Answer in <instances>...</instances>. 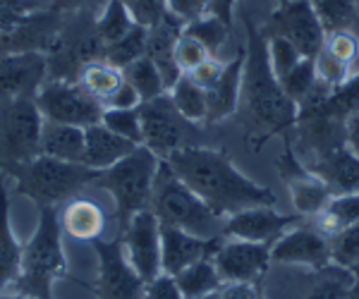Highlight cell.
Instances as JSON below:
<instances>
[{"mask_svg":"<svg viewBox=\"0 0 359 299\" xmlns=\"http://www.w3.org/2000/svg\"><path fill=\"white\" fill-rule=\"evenodd\" d=\"M184 25L172 17L165 10V15L161 17L156 25L149 27V39H147V55L156 62V67L163 74V82L168 86V91L172 89V84L182 77L184 72H180L177 62H175V43L182 36Z\"/></svg>","mask_w":359,"mask_h":299,"instance_id":"20","label":"cell"},{"mask_svg":"<svg viewBox=\"0 0 359 299\" xmlns=\"http://www.w3.org/2000/svg\"><path fill=\"white\" fill-rule=\"evenodd\" d=\"M120 237L125 242L130 263L147 283H151L156 275L163 273V266H161V221L151 209L139 211Z\"/></svg>","mask_w":359,"mask_h":299,"instance_id":"16","label":"cell"},{"mask_svg":"<svg viewBox=\"0 0 359 299\" xmlns=\"http://www.w3.org/2000/svg\"><path fill=\"white\" fill-rule=\"evenodd\" d=\"M67 275V258L62 249L60 209L41 206L39 223L22 251V271L13 283L17 295L34 299H53L55 280Z\"/></svg>","mask_w":359,"mask_h":299,"instance_id":"3","label":"cell"},{"mask_svg":"<svg viewBox=\"0 0 359 299\" xmlns=\"http://www.w3.org/2000/svg\"><path fill=\"white\" fill-rule=\"evenodd\" d=\"M147 299H184L175 275L161 273L151 283H147Z\"/></svg>","mask_w":359,"mask_h":299,"instance_id":"45","label":"cell"},{"mask_svg":"<svg viewBox=\"0 0 359 299\" xmlns=\"http://www.w3.org/2000/svg\"><path fill=\"white\" fill-rule=\"evenodd\" d=\"M101 123L106 125L108 130H113L115 134L125 137V139H130L135 144H144L139 108H106Z\"/></svg>","mask_w":359,"mask_h":299,"instance_id":"37","label":"cell"},{"mask_svg":"<svg viewBox=\"0 0 359 299\" xmlns=\"http://www.w3.org/2000/svg\"><path fill=\"white\" fill-rule=\"evenodd\" d=\"M84 148H86L84 127L53 123V120H46L43 123L41 156L67 160V163H84Z\"/></svg>","mask_w":359,"mask_h":299,"instance_id":"26","label":"cell"},{"mask_svg":"<svg viewBox=\"0 0 359 299\" xmlns=\"http://www.w3.org/2000/svg\"><path fill=\"white\" fill-rule=\"evenodd\" d=\"M36 103L46 120L84 130L101 123L103 111H106V106L94 94H89L82 84L65 82V79H48L39 91Z\"/></svg>","mask_w":359,"mask_h":299,"instance_id":"11","label":"cell"},{"mask_svg":"<svg viewBox=\"0 0 359 299\" xmlns=\"http://www.w3.org/2000/svg\"><path fill=\"white\" fill-rule=\"evenodd\" d=\"M208 57H211V53L206 50V46L182 32V36H180L175 43V62H177L180 72H192L194 67H199Z\"/></svg>","mask_w":359,"mask_h":299,"instance_id":"42","label":"cell"},{"mask_svg":"<svg viewBox=\"0 0 359 299\" xmlns=\"http://www.w3.org/2000/svg\"><path fill=\"white\" fill-rule=\"evenodd\" d=\"M345 139H347V146L359 156V108L355 113L347 115L345 120Z\"/></svg>","mask_w":359,"mask_h":299,"instance_id":"51","label":"cell"},{"mask_svg":"<svg viewBox=\"0 0 359 299\" xmlns=\"http://www.w3.org/2000/svg\"><path fill=\"white\" fill-rule=\"evenodd\" d=\"M142 106V96L130 82H125L118 86V91L106 101V108H139Z\"/></svg>","mask_w":359,"mask_h":299,"instance_id":"47","label":"cell"},{"mask_svg":"<svg viewBox=\"0 0 359 299\" xmlns=\"http://www.w3.org/2000/svg\"><path fill=\"white\" fill-rule=\"evenodd\" d=\"M168 94H170V99H172V103H175L177 111L182 113L187 120H192V123H196V125L206 123L208 96H206V91L201 89L192 77H189V74H182V77L172 84V89L168 91Z\"/></svg>","mask_w":359,"mask_h":299,"instance_id":"30","label":"cell"},{"mask_svg":"<svg viewBox=\"0 0 359 299\" xmlns=\"http://www.w3.org/2000/svg\"><path fill=\"white\" fill-rule=\"evenodd\" d=\"M247 43H245V70H242V89L240 106L242 125L249 137H259L257 148L264 146L271 137L283 134L290 137L297 127V103L287 99L283 91L280 79L271 70L269 50H266V36L254 22L245 20Z\"/></svg>","mask_w":359,"mask_h":299,"instance_id":"2","label":"cell"},{"mask_svg":"<svg viewBox=\"0 0 359 299\" xmlns=\"http://www.w3.org/2000/svg\"><path fill=\"white\" fill-rule=\"evenodd\" d=\"M161 158L149 146L139 144L130 156L118 160L106 170H98L96 185L106 189L115 204V221H118V237L125 232L130 221L139 211L151 209V194L156 172H158Z\"/></svg>","mask_w":359,"mask_h":299,"instance_id":"6","label":"cell"},{"mask_svg":"<svg viewBox=\"0 0 359 299\" xmlns=\"http://www.w3.org/2000/svg\"><path fill=\"white\" fill-rule=\"evenodd\" d=\"M323 50L355 72V65L359 60V34L355 29H335V32H328L326 41H323Z\"/></svg>","mask_w":359,"mask_h":299,"instance_id":"38","label":"cell"},{"mask_svg":"<svg viewBox=\"0 0 359 299\" xmlns=\"http://www.w3.org/2000/svg\"><path fill=\"white\" fill-rule=\"evenodd\" d=\"M43 123L36 99L0 101V168L41 156Z\"/></svg>","mask_w":359,"mask_h":299,"instance_id":"9","label":"cell"},{"mask_svg":"<svg viewBox=\"0 0 359 299\" xmlns=\"http://www.w3.org/2000/svg\"><path fill=\"white\" fill-rule=\"evenodd\" d=\"M223 283H257L271 266V244L225 237L213 254Z\"/></svg>","mask_w":359,"mask_h":299,"instance_id":"15","label":"cell"},{"mask_svg":"<svg viewBox=\"0 0 359 299\" xmlns=\"http://www.w3.org/2000/svg\"><path fill=\"white\" fill-rule=\"evenodd\" d=\"M357 25H359V22H357Z\"/></svg>","mask_w":359,"mask_h":299,"instance_id":"57","label":"cell"},{"mask_svg":"<svg viewBox=\"0 0 359 299\" xmlns=\"http://www.w3.org/2000/svg\"><path fill=\"white\" fill-rule=\"evenodd\" d=\"M180 290H182L184 299H201L206 295H213L223 287V278L218 273L213 258H201V261L192 263L189 268L180 271L175 275Z\"/></svg>","mask_w":359,"mask_h":299,"instance_id":"28","label":"cell"},{"mask_svg":"<svg viewBox=\"0 0 359 299\" xmlns=\"http://www.w3.org/2000/svg\"><path fill=\"white\" fill-rule=\"evenodd\" d=\"M77 82L106 106V101L111 99L115 91H118V86L125 82V72L106 60H96L84 67Z\"/></svg>","mask_w":359,"mask_h":299,"instance_id":"29","label":"cell"},{"mask_svg":"<svg viewBox=\"0 0 359 299\" xmlns=\"http://www.w3.org/2000/svg\"><path fill=\"white\" fill-rule=\"evenodd\" d=\"M139 115H142L144 146L151 148L161 160H165L180 148L204 146L199 125L177 111L168 91L151 101H144L139 106Z\"/></svg>","mask_w":359,"mask_h":299,"instance_id":"8","label":"cell"},{"mask_svg":"<svg viewBox=\"0 0 359 299\" xmlns=\"http://www.w3.org/2000/svg\"><path fill=\"white\" fill-rule=\"evenodd\" d=\"M225 237L206 239L196 237L192 232H184L180 228L161 225V266L163 273L177 275L180 271L189 268L201 258H213Z\"/></svg>","mask_w":359,"mask_h":299,"instance_id":"19","label":"cell"},{"mask_svg":"<svg viewBox=\"0 0 359 299\" xmlns=\"http://www.w3.org/2000/svg\"><path fill=\"white\" fill-rule=\"evenodd\" d=\"M278 5H285V3H290V0H276Z\"/></svg>","mask_w":359,"mask_h":299,"instance_id":"56","label":"cell"},{"mask_svg":"<svg viewBox=\"0 0 359 299\" xmlns=\"http://www.w3.org/2000/svg\"><path fill=\"white\" fill-rule=\"evenodd\" d=\"M165 10L187 27L206 15V0H165Z\"/></svg>","mask_w":359,"mask_h":299,"instance_id":"44","label":"cell"},{"mask_svg":"<svg viewBox=\"0 0 359 299\" xmlns=\"http://www.w3.org/2000/svg\"><path fill=\"white\" fill-rule=\"evenodd\" d=\"M165 160L180 180L223 218L257 206H276V194L237 170L225 151L187 146Z\"/></svg>","mask_w":359,"mask_h":299,"instance_id":"1","label":"cell"},{"mask_svg":"<svg viewBox=\"0 0 359 299\" xmlns=\"http://www.w3.org/2000/svg\"><path fill=\"white\" fill-rule=\"evenodd\" d=\"M347 299H359V283H355V287L350 290V297Z\"/></svg>","mask_w":359,"mask_h":299,"instance_id":"53","label":"cell"},{"mask_svg":"<svg viewBox=\"0 0 359 299\" xmlns=\"http://www.w3.org/2000/svg\"><path fill=\"white\" fill-rule=\"evenodd\" d=\"M62 27V13L34 10L15 20L0 22V55L10 53H48Z\"/></svg>","mask_w":359,"mask_h":299,"instance_id":"13","label":"cell"},{"mask_svg":"<svg viewBox=\"0 0 359 299\" xmlns=\"http://www.w3.org/2000/svg\"><path fill=\"white\" fill-rule=\"evenodd\" d=\"M201 299H221V292H213V295H206V297H201Z\"/></svg>","mask_w":359,"mask_h":299,"instance_id":"55","label":"cell"},{"mask_svg":"<svg viewBox=\"0 0 359 299\" xmlns=\"http://www.w3.org/2000/svg\"><path fill=\"white\" fill-rule=\"evenodd\" d=\"M60 225L62 232L82 242H94L101 239L106 230V216L101 206L91 199H69L60 209Z\"/></svg>","mask_w":359,"mask_h":299,"instance_id":"25","label":"cell"},{"mask_svg":"<svg viewBox=\"0 0 359 299\" xmlns=\"http://www.w3.org/2000/svg\"><path fill=\"white\" fill-rule=\"evenodd\" d=\"M331 254H333V263H338V266L343 268L355 266L359 261V223L345 228L343 232L331 237Z\"/></svg>","mask_w":359,"mask_h":299,"instance_id":"41","label":"cell"},{"mask_svg":"<svg viewBox=\"0 0 359 299\" xmlns=\"http://www.w3.org/2000/svg\"><path fill=\"white\" fill-rule=\"evenodd\" d=\"M106 43L96 27L94 10L62 13V27L55 43L46 53L48 57V79L77 82L89 62L103 60Z\"/></svg>","mask_w":359,"mask_h":299,"instance_id":"7","label":"cell"},{"mask_svg":"<svg viewBox=\"0 0 359 299\" xmlns=\"http://www.w3.org/2000/svg\"><path fill=\"white\" fill-rule=\"evenodd\" d=\"M304 221L306 218L294 214V211L292 214H280V211H276V206H257V209H247L230 216L225 221V237L273 244L280 235L302 225Z\"/></svg>","mask_w":359,"mask_h":299,"instance_id":"17","label":"cell"},{"mask_svg":"<svg viewBox=\"0 0 359 299\" xmlns=\"http://www.w3.org/2000/svg\"><path fill=\"white\" fill-rule=\"evenodd\" d=\"M151 211L161 221V225L180 228L184 232H192L196 237L206 239L225 237V221L228 218L218 216L204 199L196 197L172 172L168 160H161L158 172H156Z\"/></svg>","mask_w":359,"mask_h":299,"instance_id":"5","label":"cell"},{"mask_svg":"<svg viewBox=\"0 0 359 299\" xmlns=\"http://www.w3.org/2000/svg\"><path fill=\"white\" fill-rule=\"evenodd\" d=\"M147 39H149V27H144L137 22L120 41L106 46L103 60L111 62L115 67H120V70H125V67H130L135 60L147 55Z\"/></svg>","mask_w":359,"mask_h":299,"instance_id":"33","label":"cell"},{"mask_svg":"<svg viewBox=\"0 0 359 299\" xmlns=\"http://www.w3.org/2000/svg\"><path fill=\"white\" fill-rule=\"evenodd\" d=\"M123 72H125L127 82L139 91L142 103L151 101V99H156V96H161L168 91V86L163 82V74H161V70L156 67V62L149 55L139 57V60L132 62L130 67H125Z\"/></svg>","mask_w":359,"mask_h":299,"instance_id":"34","label":"cell"},{"mask_svg":"<svg viewBox=\"0 0 359 299\" xmlns=\"http://www.w3.org/2000/svg\"><path fill=\"white\" fill-rule=\"evenodd\" d=\"M0 299H34V297H25V295H5V292H0Z\"/></svg>","mask_w":359,"mask_h":299,"instance_id":"52","label":"cell"},{"mask_svg":"<svg viewBox=\"0 0 359 299\" xmlns=\"http://www.w3.org/2000/svg\"><path fill=\"white\" fill-rule=\"evenodd\" d=\"M355 283L357 280H355V275L350 273V268L331 263L328 268L318 271V278L314 280V285L309 287L304 299H347Z\"/></svg>","mask_w":359,"mask_h":299,"instance_id":"32","label":"cell"},{"mask_svg":"<svg viewBox=\"0 0 359 299\" xmlns=\"http://www.w3.org/2000/svg\"><path fill=\"white\" fill-rule=\"evenodd\" d=\"M316 82H318L316 57H302V60H299L297 65L280 79V86L287 94V99L297 103V108H299L306 99H309V94L314 91Z\"/></svg>","mask_w":359,"mask_h":299,"instance_id":"36","label":"cell"},{"mask_svg":"<svg viewBox=\"0 0 359 299\" xmlns=\"http://www.w3.org/2000/svg\"><path fill=\"white\" fill-rule=\"evenodd\" d=\"M221 299H262L254 283H223Z\"/></svg>","mask_w":359,"mask_h":299,"instance_id":"49","label":"cell"},{"mask_svg":"<svg viewBox=\"0 0 359 299\" xmlns=\"http://www.w3.org/2000/svg\"><path fill=\"white\" fill-rule=\"evenodd\" d=\"M46 82H48L46 53L0 55V101L36 99Z\"/></svg>","mask_w":359,"mask_h":299,"instance_id":"18","label":"cell"},{"mask_svg":"<svg viewBox=\"0 0 359 299\" xmlns=\"http://www.w3.org/2000/svg\"><path fill=\"white\" fill-rule=\"evenodd\" d=\"M242 70H245V48H242V53L237 57L225 62L221 79L206 91L208 96L206 123H221L228 115L237 113L240 89H242Z\"/></svg>","mask_w":359,"mask_h":299,"instance_id":"23","label":"cell"},{"mask_svg":"<svg viewBox=\"0 0 359 299\" xmlns=\"http://www.w3.org/2000/svg\"><path fill=\"white\" fill-rule=\"evenodd\" d=\"M96 271V299H147V280L130 263L123 237L94 239Z\"/></svg>","mask_w":359,"mask_h":299,"instance_id":"10","label":"cell"},{"mask_svg":"<svg viewBox=\"0 0 359 299\" xmlns=\"http://www.w3.org/2000/svg\"><path fill=\"white\" fill-rule=\"evenodd\" d=\"M309 221H311V225L321 235H326L328 239L335 237V235L343 232L345 228L359 223V192L333 194L331 201H328L314 218H309Z\"/></svg>","mask_w":359,"mask_h":299,"instance_id":"27","label":"cell"},{"mask_svg":"<svg viewBox=\"0 0 359 299\" xmlns=\"http://www.w3.org/2000/svg\"><path fill=\"white\" fill-rule=\"evenodd\" d=\"M228 32H230V27L218 20V17H211V15H204L201 20H196L192 25L184 27V34H189V36H194L196 41L204 43L206 50L211 53V57L218 55L221 46L225 43V39H228Z\"/></svg>","mask_w":359,"mask_h":299,"instance_id":"39","label":"cell"},{"mask_svg":"<svg viewBox=\"0 0 359 299\" xmlns=\"http://www.w3.org/2000/svg\"><path fill=\"white\" fill-rule=\"evenodd\" d=\"M271 261L283 266H306L311 271H323L333 263L331 239L314 225H297L271 244Z\"/></svg>","mask_w":359,"mask_h":299,"instance_id":"14","label":"cell"},{"mask_svg":"<svg viewBox=\"0 0 359 299\" xmlns=\"http://www.w3.org/2000/svg\"><path fill=\"white\" fill-rule=\"evenodd\" d=\"M350 273L355 275V280H357V283H359V261L355 263V266H350Z\"/></svg>","mask_w":359,"mask_h":299,"instance_id":"54","label":"cell"},{"mask_svg":"<svg viewBox=\"0 0 359 299\" xmlns=\"http://www.w3.org/2000/svg\"><path fill=\"white\" fill-rule=\"evenodd\" d=\"M39 8H41V5H39L36 0H0V22L15 20V17L34 13V10H39Z\"/></svg>","mask_w":359,"mask_h":299,"instance_id":"48","label":"cell"},{"mask_svg":"<svg viewBox=\"0 0 359 299\" xmlns=\"http://www.w3.org/2000/svg\"><path fill=\"white\" fill-rule=\"evenodd\" d=\"M22 251L25 246L17 242L13 218H10V192L5 187V172L0 170V292L13 287L20 275Z\"/></svg>","mask_w":359,"mask_h":299,"instance_id":"24","label":"cell"},{"mask_svg":"<svg viewBox=\"0 0 359 299\" xmlns=\"http://www.w3.org/2000/svg\"><path fill=\"white\" fill-rule=\"evenodd\" d=\"M266 36V34H264ZM266 50H269V62H271V70L276 72L278 79H283L287 72L302 60V53L294 48V43H290L287 39L283 36H266Z\"/></svg>","mask_w":359,"mask_h":299,"instance_id":"40","label":"cell"},{"mask_svg":"<svg viewBox=\"0 0 359 299\" xmlns=\"http://www.w3.org/2000/svg\"><path fill=\"white\" fill-rule=\"evenodd\" d=\"M86 134V148H84V165L94 170H106L115 165L118 160L130 156L139 144L125 139V137L115 134L103 123H96L84 130Z\"/></svg>","mask_w":359,"mask_h":299,"instance_id":"22","label":"cell"},{"mask_svg":"<svg viewBox=\"0 0 359 299\" xmlns=\"http://www.w3.org/2000/svg\"><path fill=\"white\" fill-rule=\"evenodd\" d=\"M135 15V20L144 27H151L165 15V0H123Z\"/></svg>","mask_w":359,"mask_h":299,"instance_id":"43","label":"cell"},{"mask_svg":"<svg viewBox=\"0 0 359 299\" xmlns=\"http://www.w3.org/2000/svg\"><path fill=\"white\" fill-rule=\"evenodd\" d=\"M306 168L316 172L333 189V194L359 192V156L347 144L335 146L321 156H314Z\"/></svg>","mask_w":359,"mask_h":299,"instance_id":"21","label":"cell"},{"mask_svg":"<svg viewBox=\"0 0 359 299\" xmlns=\"http://www.w3.org/2000/svg\"><path fill=\"white\" fill-rule=\"evenodd\" d=\"M237 0H206V15L218 17L225 25H233V13H235Z\"/></svg>","mask_w":359,"mask_h":299,"instance_id":"50","label":"cell"},{"mask_svg":"<svg viewBox=\"0 0 359 299\" xmlns=\"http://www.w3.org/2000/svg\"><path fill=\"white\" fill-rule=\"evenodd\" d=\"M262 32L266 36L287 39L304 57H316L326 41V29L311 0H290L285 5H278Z\"/></svg>","mask_w":359,"mask_h":299,"instance_id":"12","label":"cell"},{"mask_svg":"<svg viewBox=\"0 0 359 299\" xmlns=\"http://www.w3.org/2000/svg\"><path fill=\"white\" fill-rule=\"evenodd\" d=\"M135 25H137L135 15L130 13V8H127L123 0H106L101 13L96 15L98 34H101L106 46L120 41Z\"/></svg>","mask_w":359,"mask_h":299,"instance_id":"31","label":"cell"},{"mask_svg":"<svg viewBox=\"0 0 359 299\" xmlns=\"http://www.w3.org/2000/svg\"><path fill=\"white\" fill-rule=\"evenodd\" d=\"M8 177H13L17 192L32 199L34 204L55 206L60 209L69 199L77 197L82 189L96 185L98 170L84 163H67L50 156H36L25 163H10L0 168Z\"/></svg>","mask_w":359,"mask_h":299,"instance_id":"4","label":"cell"},{"mask_svg":"<svg viewBox=\"0 0 359 299\" xmlns=\"http://www.w3.org/2000/svg\"><path fill=\"white\" fill-rule=\"evenodd\" d=\"M323 29H355L359 22V0H311Z\"/></svg>","mask_w":359,"mask_h":299,"instance_id":"35","label":"cell"},{"mask_svg":"<svg viewBox=\"0 0 359 299\" xmlns=\"http://www.w3.org/2000/svg\"><path fill=\"white\" fill-rule=\"evenodd\" d=\"M223 67H225V62H221L218 57H208V60L201 62L199 67H194L192 72H184V74H189V77H192L194 82L201 86V89L208 91L213 84L218 82V79H221Z\"/></svg>","mask_w":359,"mask_h":299,"instance_id":"46","label":"cell"}]
</instances>
